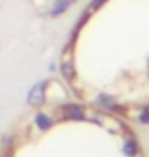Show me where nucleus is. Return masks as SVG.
I'll list each match as a JSON object with an SVG mask.
<instances>
[{"label":"nucleus","mask_w":149,"mask_h":157,"mask_svg":"<svg viewBox=\"0 0 149 157\" xmlns=\"http://www.w3.org/2000/svg\"><path fill=\"white\" fill-rule=\"evenodd\" d=\"M69 96L149 127V0H90L61 51Z\"/></svg>","instance_id":"obj_1"}]
</instances>
